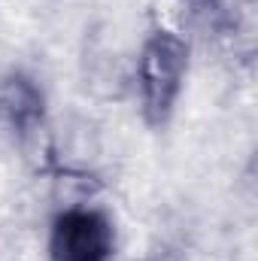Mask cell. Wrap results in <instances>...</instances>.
Listing matches in <instances>:
<instances>
[{
	"mask_svg": "<svg viewBox=\"0 0 258 261\" xmlns=\"http://www.w3.org/2000/svg\"><path fill=\"white\" fill-rule=\"evenodd\" d=\"M116 222L94 203H67L49 222L46 261H116Z\"/></svg>",
	"mask_w": 258,
	"mask_h": 261,
	"instance_id": "2",
	"label": "cell"
},
{
	"mask_svg": "<svg viewBox=\"0 0 258 261\" xmlns=\"http://www.w3.org/2000/svg\"><path fill=\"white\" fill-rule=\"evenodd\" d=\"M49 122V97L40 79L21 67L0 76V130L15 143H34Z\"/></svg>",
	"mask_w": 258,
	"mask_h": 261,
	"instance_id": "3",
	"label": "cell"
},
{
	"mask_svg": "<svg viewBox=\"0 0 258 261\" xmlns=\"http://www.w3.org/2000/svg\"><path fill=\"white\" fill-rule=\"evenodd\" d=\"M179 6H186L189 12H210L219 6V0H179Z\"/></svg>",
	"mask_w": 258,
	"mask_h": 261,
	"instance_id": "4",
	"label": "cell"
},
{
	"mask_svg": "<svg viewBox=\"0 0 258 261\" xmlns=\"http://www.w3.org/2000/svg\"><path fill=\"white\" fill-rule=\"evenodd\" d=\"M189 67H192V46L179 31L167 24L149 28V34L137 49L134 82H137L140 116L152 130L167 128L170 119L176 116Z\"/></svg>",
	"mask_w": 258,
	"mask_h": 261,
	"instance_id": "1",
	"label": "cell"
}]
</instances>
